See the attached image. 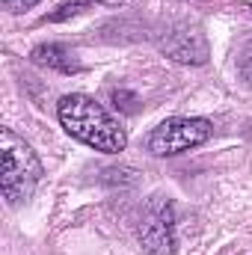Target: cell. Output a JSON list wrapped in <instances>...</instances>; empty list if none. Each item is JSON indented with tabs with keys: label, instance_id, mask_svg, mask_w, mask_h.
<instances>
[{
	"label": "cell",
	"instance_id": "cell-11",
	"mask_svg": "<svg viewBox=\"0 0 252 255\" xmlns=\"http://www.w3.org/2000/svg\"><path fill=\"white\" fill-rule=\"evenodd\" d=\"M98 3H119V0H98Z\"/></svg>",
	"mask_w": 252,
	"mask_h": 255
},
{
	"label": "cell",
	"instance_id": "cell-1",
	"mask_svg": "<svg viewBox=\"0 0 252 255\" xmlns=\"http://www.w3.org/2000/svg\"><path fill=\"white\" fill-rule=\"evenodd\" d=\"M57 119L65 128L68 136L80 139L83 145L104 151V154H119L127 145V130L119 125V119L92 95L71 92L63 95L57 104Z\"/></svg>",
	"mask_w": 252,
	"mask_h": 255
},
{
	"label": "cell",
	"instance_id": "cell-2",
	"mask_svg": "<svg viewBox=\"0 0 252 255\" xmlns=\"http://www.w3.org/2000/svg\"><path fill=\"white\" fill-rule=\"evenodd\" d=\"M42 181V160L12 128H0V190L9 205H24Z\"/></svg>",
	"mask_w": 252,
	"mask_h": 255
},
{
	"label": "cell",
	"instance_id": "cell-8",
	"mask_svg": "<svg viewBox=\"0 0 252 255\" xmlns=\"http://www.w3.org/2000/svg\"><path fill=\"white\" fill-rule=\"evenodd\" d=\"M110 98L122 113H136L139 110V98L133 92H127V89H110Z\"/></svg>",
	"mask_w": 252,
	"mask_h": 255
},
{
	"label": "cell",
	"instance_id": "cell-12",
	"mask_svg": "<svg viewBox=\"0 0 252 255\" xmlns=\"http://www.w3.org/2000/svg\"><path fill=\"white\" fill-rule=\"evenodd\" d=\"M250 9H252V6H250Z\"/></svg>",
	"mask_w": 252,
	"mask_h": 255
},
{
	"label": "cell",
	"instance_id": "cell-4",
	"mask_svg": "<svg viewBox=\"0 0 252 255\" xmlns=\"http://www.w3.org/2000/svg\"><path fill=\"white\" fill-rule=\"evenodd\" d=\"M136 241L151 255H169L175 250V208L169 199L163 196L148 199L136 226Z\"/></svg>",
	"mask_w": 252,
	"mask_h": 255
},
{
	"label": "cell",
	"instance_id": "cell-10",
	"mask_svg": "<svg viewBox=\"0 0 252 255\" xmlns=\"http://www.w3.org/2000/svg\"><path fill=\"white\" fill-rule=\"evenodd\" d=\"M36 3H42V0H3V9H6V12H12V15H21V12L33 9Z\"/></svg>",
	"mask_w": 252,
	"mask_h": 255
},
{
	"label": "cell",
	"instance_id": "cell-3",
	"mask_svg": "<svg viewBox=\"0 0 252 255\" xmlns=\"http://www.w3.org/2000/svg\"><path fill=\"white\" fill-rule=\"evenodd\" d=\"M211 133H214L211 119H202V116H172V119H163L148 133L145 145H148V151L154 157H175V154H184L190 148L205 145L211 139Z\"/></svg>",
	"mask_w": 252,
	"mask_h": 255
},
{
	"label": "cell",
	"instance_id": "cell-9",
	"mask_svg": "<svg viewBox=\"0 0 252 255\" xmlns=\"http://www.w3.org/2000/svg\"><path fill=\"white\" fill-rule=\"evenodd\" d=\"M238 71H241V77L247 80L252 86V42L241 51V60H238Z\"/></svg>",
	"mask_w": 252,
	"mask_h": 255
},
{
	"label": "cell",
	"instance_id": "cell-7",
	"mask_svg": "<svg viewBox=\"0 0 252 255\" xmlns=\"http://www.w3.org/2000/svg\"><path fill=\"white\" fill-rule=\"evenodd\" d=\"M89 6V0H65L57 6V12H51V15H45V21H65V18H71V15H80L83 9Z\"/></svg>",
	"mask_w": 252,
	"mask_h": 255
},
{
	"label": "cell",
	"instance_id": "cell-6",
	"mask_svg": "<svg viewBox=\"0 0 252 255\" xmlns=\"http://www.w3.org/2000/svg\"><path fill=\"white\" fill-rule=\"evenodd\" d=\"M33 63L36 65H45V68H54V71H63V74H77L80 71V63L77 57L60 45V42H48V45H36L33 48Z\"/></svg>",
	"mask_w": 252,
	"mask_h": 255
},
{
	"label": "cell",
	"instance_id": "cell-5",
	"mask_svg": "<svg viewBox=\"0 0 252 255\" xmlns=\"http://www.w3.org/2000/svg\"><path fill=\"white\" fill-rule=\"evenodd\" d=\"M160 51L181 65H205L211 57L208 39L199 24H175L160 39Z\"/></svg>",
	"mask_w": 252,
	"mask_h": 255
}]
</instances>
